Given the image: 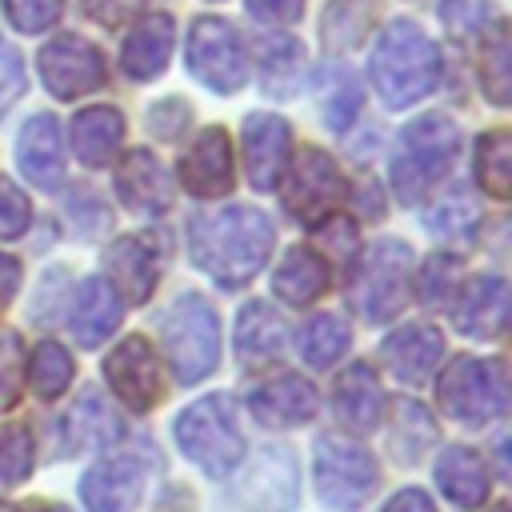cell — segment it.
<instances>
[{
  "instance_id": "obj_45",
  "label": "cell",
  "mask_w": 512,
  "mask_h": 512,
  "mask_svg": "<svg viewBox=\"0 0 512 512\" xmlns=\"http://www.w3.org/2000/svg\"><path fill=\"white\" fill-rule=\"evenodd\" d=\"M356 108H360V88H356V80H340V84L332 88V96L324 100V116H328V124H332L336 132L356 116Z\"/></svg>"
},
{
  "instance_id": "obj_50",
  "label": "cell",
  "mask_w": 512,
  "mask_h": 512,
  "mask_svg": "<svg viewBox=\"0 0 512 512\" xmlns=\"http://www.w3.org/2000/svg\"><path fill=\"white\" fill-rule=\"evenodd\" d=\"M0 512H16V508H8V504H0Z\"/></svg>"
},
{
  "instance_id": "obj_6",
  "label": "cell",
  "mask_w": 512,
  "mask_h": 512,
  "mask_svg": "<svg viewBox=\"0 0 512 512\" xmlns=\"http://www.w3.org/2000/svg\"><path fill=\"white\" fill-rule=\"evenodd\" d=\"M440 404L460 424H484L500 416L508 404L504 364L484 356H456L440 380Z\"/></svg>"
},
{
  "instance_id": "obj_10",
  "label": "cell",
  "mask_w": 512,
  "mask_h": 512,
  "mask_svg": "<svg viewBox=\"0 0 512 512\" xmlns=\"http://www.w3.org/2000/svg\"><path fill=\"white\" fill-rule=\"evenodd\" d=\"M40 76L60 100H76V96H88L104 84V56L92 40H84L76 32H64V36L44 44Z\"/></svg>"
},
{
  "instance_id": "obj_35",
  "label": "cell",
  "mask_w": 512,
  "mask_h": 512,
  "mask_svg": "<svg viewBox=\"0 0 512 512\" xmlns=\"http://www.w3.org/2000/svg\"><path fill=\"white\" fill-rule=\"evenodd\" d=\"M68 380H72V356L60 344H52V340L40 344L32 352V360H28V384H32V392L44 396V400H56L68 388Z\"/></svg>"
},
{
  "instance_id": "obj_29",
  "label": "cell",
  "mask_w": 512,
  "mask_h": 512,
  "mask_svg": "<svg viewBox=\"0 0 512 512\" xmlns=\"http://www.w3.org/2000/svg\"><path fill=\"white\" fill-rule=\"evenodd\" d=\"M272 288L288 304H312L328 288V260L312 248H288V256L272 276Z\"/></svg>"
},
{
  "instance_id": "obj_44",
  "label": "cell",
  "mask_w": 512,
  "mask_h": 512,
  "mask_svg": "<svg viewBox=\"0 0 512 512\" xmlns=\"http://www.w3.org/2000/svg\"><path fill=\"white\" fill-rule=\"evenodd\" d=\"M24 92V60L20 52L0 36V108H8Z\"/></svg>"
},
{
  "instance_id": "obj_14",
  "label": "cell",
  "mask_w": 512,
  "mask_h": 512,
  "mask_svg": "<svg viewBox=\"0 0 512 512\" xmlns=\"http://www.w3.org/2000/svg\"><path fill=\"white\" fill-rule=\"evenodd\" d=\"M444 356V336L432 324H404L380 344L384 368L404 384H424Z\"/></svg>"
},
{
  "instance_id": "obj_49",
  "label": "cell",
  "mask_w": 512,
  "mask_h": 512,
  "mask_svg": "<svg viewBox=\"0 0 512 512\" xmlns=\"http://www.w3.org/2000/svg\"><path fill=\"white\" fill-rule=\"evenodd\" d=\"M16 288H20V264H16V256H4L0 252V312L12 304Z\"/></svg>"
},
{
  "instance_id": "obj_16",
  "label": "cell",
  "mask_w": 512,
  "mask_h": 512,
  "mask_svg": "<svg viewBox=\"0 0 512 512\" xmlns=\"http://www.w3.org/2000/svg\"><path fill=\"white\" fill-rule=\"evenodd\" d=\"M16 156H20V172L36 188H44V192L60 188V180H64V144H60V124L48 112H40L24 124V132L16 140Z\"/></svg>"
},
{
  "instance_id": "obj_31",
  "label": "cell",
  "mask_w": 512,
  "mask_h": 512,
  "mask_svg": "<svg viewBox=\"0 0 512 512\" xmlns=\"http://www.w3.org/2000/svg\"><path fill=\"white\" fill-rule=\"evenodd\" d=\"M480 84L488 92L492 104H508V88H512V48H508V32L496 20L484 40H480Z\"/></svg>"
},
{
  "instance_id": "obj_3",
  "label": "cell",
  "mask_w": 512,
  "mask_h": 512,
  "mask_svg": "<svg viewBox=\"0 0 512 512\" xmlns=\"http://www.w3.org/2000/svg\"><path fill=\"white\" fill-rule=\"evenodd\" d=\"M160 344L168 352L172 376L180 384H196L216 368L220 356V324L212 304L200 292H184L168 304L160 324Z\"/></svg>"
},
{
  "instance_id": "obj_34",
  "label": "cell",
  "mask_w": 512,
  "mask_h": 512,
  "mask_svg": "<svg viewBox=\"0 0 512 512\" xmlns=\"http://www.w3.org/2000/svg\"><path fill=\"white\" fill-rule=\"evenodd\" d=\"M348 324L340 320V316H332V312H324V316H312L308 324H304V332H300V352H304V360L312 364V368H328V364H336L340 360V352L348 348Z\"/></svg>"
},
{
  "instance_id": "obj_20",
  "label": "cell",
  "mask_w": 512,
  "mask_h": 512,
  "mask_svg": "<svg viewBox=\"0 0 512 512\" xmlns=\"http://www.w3.org/2000/svg\"><path fill=\"white\" fill-rule=\"evenodd\" d=\"M456 328L464 336H476V340H492L504 332V320H508V288L500 276H480L472 280L460 300H456V312H452Z\"/></svg>"
},
{
  "instance_id": "obj_41",
  "label": "cell",
  "mask_w": 512,
  "mask_h": 512,
  "mask_svg": "<svg viewBox=\"0 0 512 512\" xmlns=\"http://www.w3.org/2000/svg\"><path fill=\"white\" fill-rule=\"evenodd\" d=\"M28 224H32V204H28V196H24L12 180L0 176V240L20 236Z\"/></svg>"
},
{
  "instance_id": "obj_12",
  "label": "cell",
  "mask_w": 512,
  "mask_h": 512,
  "mask_svg": "<svg viewBox=\"0 0 512 512\" xmlns=\"http://www.w3.org/2000/svg\"><path fill=\"white\" fill-rule=\"evenodd\" d=\"M104 380L112 384V392L132 408V412H148L160 404L164 384H160V360L152 352V344L144 336H128L120 340L108 360H104Z\"/></svg>"
},
{
  "instance_id": "obj_15",
  "label": "cell",
  "mask_w": 512,
  "mask_h": 512,
  "mask_svg": "<svg viewBox=\"0 0 512 512\" xmlns=\"http://www.w3.org/2000/svg\"><path fill=\"white\" fill-rule=\"evenodd\" d=\"M180 180L192 196H204V200L224 196L232 188V148H228L224 128H204L192 140V148L180 164Z\"/></svg>"
},
{
  "instance_id": "obj_47",
  "label": "cell",
  "mask_w": 512,
  "mask_h": 512,
  "mask_svg": "<svg viewBox=\"0 0 512 512\" xmlns=\"http://www.w3.org/2000/svg\"><path fill=\"white\" fill-rule=\"evenodd\" d=\"M248 12L268 24H292L304 12V0H248Z\"/></svg>"
},
{
  "instance_id": "obj_33",
  "label": "cell",
  "mask_w": 512,
  "mask_h": 512,
  "mask_svg": "<svg viewBox=\"0 0 512 512\" xmlns=\"http://www.w3.org/2000/svg\"><path fill=\"white\" fill-rule=\"evenodd\" d=\"M392 448H396V460H416L432 440H436V424L428 420V412L416 404V400H392Z\"/></svg>"
},
{
  "instance_id": "obj_43",
  "label": "cell",
  "mask_w": 512,
  "mask_h": 512,
  "mask_svg": "<svg viewBox=\"0 0 512 512\" xmlns=\"http://www.w3.org/2000/svg\"><path fill=\"white\" fill-rule=\"evenodd\" d=\"M440 16H444V24L452 28V32H476L492 12H488V0H444V8H440Z\"/></svg>"
},
{
  "instance_id": "obj_27",
  "label": "cell",
  "mask_w": 512,
  "mask_h": 512,
  "mask_svg": "<svg viewBox=\"0 0 512 512\" xmlns=\"http://www.w3.org/2000/svg\"><path fill=\"white\" fill-rule=\"evenodd\" d=\"M284 348V320L272 304L256 300V304H244L240 308V320H236V352L244 364H268L276 360Z\"/></svg>"
},
{
  "instance_id": "obj_13",
  "label": "cell",
  "mask_w": 512,
  "mask_h": 512,
  "mask_svg": "<svg viewBox=\"0 0 512 512\" xmlns=\"http://www.w3.org/2000/svg\"><path fill=\"white\" fill-rule=\"evenodd\" d=\"M288 148H292V132L280 116L256 112L244 120V160H248V176L260 192H272L280 184V176L288 172Z\"/></svg>"
},
{
  "instance_id": "obj_9",
  "label": "cell",
  "mask_w": 512,
  "mask_h": 512,
  "mask_svg": "<svg viewBox=\"0 0 512 512\" xmlns=\"http://www.w3.org/2000/svg\"><path fill=\"white\" fill-rule=\"evenodd\" d=\"M188 72L208 84L212 92H236L248 76V60L240 48V36L228 20L220 16H200L192 20L188 32Z\"/></svg>"
},
{
  "instance_id": "obj_28",
  "label": "cell",
  "mask_w": 512,
  "mask_h": 512,
  "mask_svg": "<svg viewBox=\"0 0 512 512\" xmlns=\"http://www.w3.org/2000/svg\"><path fill=\"white\" fill-rule=\"evenodd\" d=\"M256 72H260V84L268 96L276 100H288L300 92V80H304V52L292 36H272V40H260V52H256Z\"/></svg>"
},
{
  "instance_id": "obj_23",
  "label": "cell",
  "mask_w": 512,
  "mask_h": 512,
  "mask_svg": "<svg viewBox=\"0 0 512 512\" xmlns=\"http://www.w3.org/2000/svg\"><path fill=\"white\" fill-rule=\"evenodd\" d=\"M116 188L124 196L128 208L136 212H164L168 200H172V188H168V172L160 168V160L144 148H132L116 172Z\"/></svg>"
},
{
  "instance_id": "obj_21",
  "label": "cell",
  "mask_w": 512,
  "mask_h": 512,
  "mask_svg": "<svg viewBox=\"0 0 512 512\" xmlns=\"http://www.w3.org/2000/svg\"><path fill=\"white\" fill-rule=\"evenodd\" d=\"M332 408H336V416H340L352 432H372V428L380 424L384 396H380V380H376L372 364L356 360V364L336 380Z\"/></svg>"
},
{
  "instance_id": "obj_11",
  "label": "cell",
  "mask_w": 512,
  "mask_h": 512,
  "mask_svg": "<svg viewBox=\"0 0 512 512\" xmlns=\"http://www.w3.org/2000/svg\"><path fill=\"white\" fill-rule=\"evenodd\" d=\"M344 196V176L336 168V160L320 148H304V156L292 164L288 172V188H284V208L300 220V224H320Z\"/></svg>"
},
{
  "instance_id": "obj_30",
  "label": "cell",
  "mask_w": 512,
  "mask_h": 512,
  "mask_svg": "<svg viewBox=\"0 0 512 512\" xmlns=\"http://www.w3.org/2000/svg\"><path fill=\"white\" fill-rule=\"evenodd\" d=\"M372 20H376L372 0H332L328 12H324V24H320L324 48H332V52L356 48L364 40V32H368Z\"/></svg>"
},
{
  "instance_id": "obj_40",
  "label": "cell",
  "mask_w": 512,
  "mask_h": 512,
  "mask_svg": "<svg viewBox=\"0 0 512 512\" xmlns=\"http://www.w3.org/2000/svg\"><path fill=\"white\" fill-rule=\"evenodd\" d=\"M20 352H24L20 336L12 328H0V412L12 408L20 396V364H24Z\"/></svg>"
},
{
  "instance_id": "obj_18",
  "label": "cell",
  "mask_w": 512,
  "mask_h": 512,
  "mask_svg": "<svg viewBox=\"0 0 512 512\" xmlns=\"http://www.w3.org/2000/svg\"><path fill=\"white\" fill-rule=\"evenodd\" d=\"M140 488H144L140 464L128 456H108L88 468L80 496H84L88 512H128L140 500Z\"/></svg>"
},
{
  "instance_id": "obj_24",
  "label": "cell",
  "mask_w": 512,
  "mask_h": 512,
  "mask_svg": "<svg viewBox=\"0 0 512 512\" xmlns=\"http://www.w3.org/2000/svg\"><path fill=\"white\" fill-rule=\"evenodd\" d=\"M168 56H172V16H164V12L144 16V20L128 32L124 52H120L124 72H128L132 80H152V76H160L164 64H168Z\"/></svg>"
},
{
  "instance_id": "obj_8",
  "label": "cell",
  "mask_w": 512,
  "mask_h": 512,
  "mask_svg": "<svg viewBox=\"0 0 512 512\" xmlns=\"http://www.w3.org/2000/svg\"><path fill=\"white\" fill-rule=\"evenodd\" d=\"M380 484V464L368 448L340 440V436H324L316 444V492L328 508H360Z\"/></svg>"
},
{
  "instance_id": "obj_26",
  "label": "cell",
  "mask_w": 512,
  "mask_h": 512,
  "mask_svg": "<svg viewBox=\"0 0 512 512\" xmlns=\"http://www.w3.org/2000/svg\"><path fill=\"white\" fill-rule=\"evenodd\" d=\"M436 480H440V492L460 508H480L484 496H488L484 460L464 444L444 448V456L436 460Z\"/></svg>"
},
{
  "instance_id": "obj_2",
  "label": "cell",
  "mask_w": 512,
  "mask_h": 512,
  "mask_svg": "<svg viewBox=\"0 0 512 512\" xmlns=\"http://www.w3.org/2000/svg\"><path fill=\"white\" fill-rule=\"evenodd\" d=\"M372 84L388 108H408L440 80V48L412 20H392L372 52Z\"/></svg>"
},
{
  "instance_id": "obj_51",
  "label": "cell",
  "mask_w": 512,
  "mask_h": 512,
  "mask_svg": "<svg viewBox=\"0 0 512 512\" xmlns=\"http://www.w3.org/2000/svg\"><path fill=\"white\" fill-rule=\"evenodd\" d=\"M48 512H68V508H48Z\"/></svg>"
},
{
  "instance_id": "obj_1",
  "label": "cell",
  "mask_w": 512,
  "mask_h": 512,
  "mask_svg": "<svg viewBox=\"0 0 512 512\" xmlns=\"http://www.w3.org/2000/svg\"><path fill=\"white\" fill-rule=\"evenodd\" d=\"M272 244H276V232L268 216L248 204L204 212L192 220V232H188L196 268H204L224 288H244L272 256Z\"/></svg>"
},
{
  "instance_id": "obj_42",
  "label": "cell",
  "mask_w": 512,
  "mask_h": 512,
  "mask_svg": "<svg viewBox=\"0 0 512 512\" xmlns=\"http://www.w3.org/2000/svg\"><path fill=\"white\" fill-rule=\"evenodd\" d=\"M352 252H356V228H352V220H328L320 228V256H332L340 264H352Z\"/></svg>"
},
{
  "instance_id": "obj_4",
  "label": "cell",
  "mask_w": 512,
  "mask_h": 512,
  "mask_svg": "<svg viewBox=\"0 0 512 512\" xmlns=\"http://www.w3.org/2000/svg\"><path fill=\"white\" fill-rule=\"evenodd\" d=\"M456 144H460V132L448 116H420L412 120L404 132H400V144H396V156H392V188L400 192V200H416L424 196L448 168H452V156H456Z\"/></svg>"
},
{
  "instance_id": "obj_19",
  "label": "cell",
  "mask_w": 512,
  "mask_h": 512,
  "mask_svg": "<svg viewBox=\"0 0 512 512\" xmlns=\"http://www.w3.org/2000/svg\"><path fill=\"white\" fill-rule=\"evenodd\" d=\"M120 308H124V300L116 296V288L108 280H96V276L84 280L72 296V316H68L76 344H84V348L104 344L120 324Z\"/></svg>"
},
{
  "instance_id": "obj_5",
  "label": "cell",
  "mask_w": 512,
  "mask_h": 512,
  "mask_svg": "<svg viewBox=\"0 0 512 512\" xmlns=\"http://www.w3.org/2000/svg\"><path fill=\"white\" fill-rule=\"evenodd\" d=\"M176 440H180L184 456L216 480H224L236 468V460L244 456V436H240L236 408L228 396H204V400L188 404L176 416Z\"/></svg>"
},
{
  "instance_id": "obj_32",
  "label": "cell",
  "mask_w": 512,
  "mask_h": 512,
  "mask_svg": "<svg viewBox=\"0 0 512 512\" xmlns=\"http://www.w3.org/2000/svg\"><path fill=\"white\" fill-rule=\"evenodd\" d=\"M476 180L488 196H508L512 192V136L504 128L480 136L476 144Z\"/></svg>"
},
{
  "instance_id": "obj_17",
  "label": "cell",
  "mask_w": 512,
  "mask_h": 512,
  "mask_svg": "<svg viewBox=\"0 0 512 512\" xmlns=\"http://www.w3.org/2000/svg\"><path fill=\"white\" fill-rule=\"evenodd\" d=\"M248 408L268 428H296L316 412V388L304 376H276L252 388Z\"/></svg>"
},
{
  "instance_id": "obj_46",
  "label": "cell",
  "mask_w": 512,
  "mask_h": 512,
  "mask_svg": "<svg viewBox=\"0 0 512 512\" xmlns=\"http://www.w3.org/2000/svg\"><path fill=\"white\" fill-rule=\"evenodd\" d=\"M140 4H144V0H84L88 16H92L96 24H104V28H120V24H128V16L140 12Z\"/></svg>"
},
{
  "instance_id": "obj_22",
  "label": "cell",
  "mask_w": 512,
  "mask_h": 512,
  "mask_svg": "<svg viewBox=\"0 0 512 512\" xmlns=\"http://www.w3.org/2000/svg\"><path fill=\"white\" fill-rule=\"evenodd\" d=\"M68 136H72V152H76L80 164L104 168L120 152V144H124V116L116 108H104V104L84 108L72 120V132Z\"/></svg>"
},
{
  "instance_id": "obj_39",
  "label": "cell",
  "mask_w": 512,
  "mask_h": 512,
  "mask_svg": "<svg viewBox=\"0 0 512 512\" xmlns=\"http://www.w3.org/2000/svg\"><path fill=\"white\" fill-rule=\"evenodd\" d=\"M4 12H8L12 28H20V32H48L60 20L64 4L60 0H4Z\"/></svg>"
},
{
  "instance_id": "obj_48",
  "label": "cell",
  "mask_w": 512,
  "mask_h": 512,
  "mask_svg": "<svg viewBox=\"0 0 512 512\" xmlns=\"http://www.w3.org/2000/svg\"><path fill=\"white\" fill-rule=\"evenodd\" d=\"M384 512H432V500H428L420 488H400V492L384 504Z\"/></svg>"
},
{
  "instance_id": "obj_36",
  "label": "cell",
  "mask_w": 512,
  "mask_h": 512,
  "mask_svg": "<svg viewBox=\"0 0 512 512\" xmlns=\"http://www.w3.org/2000/svg\"><path fill=\"white\" fill-rule=\"evenodd\" d=\"M32 432L24 424H0V484H20L32 472Z\"/></svg>"
},
{
  "instance_id": "obj_25",
  "label": "cell",
  "mask_w": 512,
  "mask_h": 512,
  "mask_svg": "<svg viewBox=\"0 0 512 512\" xmlns=\"http://www.w3.org/2000/svg\"><path fill=\"white\" fill-rule=\"evenodd\" d=\"M104 268H108L112 284L120 288L116 296L128 300V304H144L152 296V288H156V256L136 236L116 240L108 248V256H104Z\"/></svg>"
},
{
  "instance_id": "obj_7",
  "label": "cell",
  "mask_w": 512,
  "mask_h": 512,
  "mask_svg": "<svg viewBox=\"0 0 512 512\" xmlns=\"http://www.w3.org/2000/svg\"><path fill=\"white\" fill-rule=\"evenodd\" d=\"M352 304L364 320H392L412 288V252L404 240H380L356 268Z\"/></svg>"
},
{
  "instance_id": "obj_38",
  "label": "cell",
  "mask_w": 512,
  "mask_h": 512,
  "mask_svg": "<svg viewBox=\"0 0 512 512\" xmlns=\"http://www.w3.org/2000/svg\"><path fill=\"white\" fill-rule=\"evenodd\" d=\"M68 428H72L76 444H96V440L108 432V408H104V400H100L96 392H84V396L76 400L72 416H68Z\"/></svg>"
},
{
  "instance_id": "obj_37",
  "label": "cell",
  "mask_w": 512,
  "mask_h": 512,
  "mask_svg": "<svg viewBox=\"0 0 512 512\" xmlns=\"http://www.w3.org/2000/svg\"><path fill=\"white\" fill-rule=\"evenodd\" d=\"M456 280H460V260L456 256H428L416 268V296L424 304H440V300H448Z\"/></svg>"
}]
</instances>
